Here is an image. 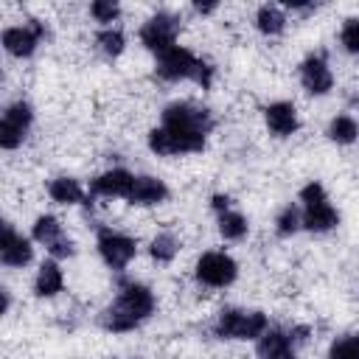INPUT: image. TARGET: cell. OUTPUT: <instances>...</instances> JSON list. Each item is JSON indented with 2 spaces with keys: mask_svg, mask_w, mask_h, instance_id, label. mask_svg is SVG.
I'll use <instances>...</instances> for the list:
<instances>
[{
  "mask_svg": "<svg viewBox=\"0 0 359 359\" xmlns=\"http://www.w3.org/2000/svg\"><path fill=\"white\" fill-rule=\"evenodd\" d=\"M157 309L154 292L140 280H121L115 300L98 314V323L109 334H129L140 328Z\"/></svg>",
  "mask_w": 359,
  "mask_h": 359,
  "instance_id": "obj_1",
  "label": "cell"
},
{
  "mask_svg": "<svg viewBox=\"0 0 359 359\" xmlns=\"http://www.w3.org/2000/svg\"><path fill=\"white\" fill-rule=\"evenodd\" d=\"M154 76H157L160 81H168V84L194 81V84H199L202 90H210V84H213V79H216V67H213L208 59L196 56L194 50L177 45V48H171V50H165V53L157 56V62H154Z\"/></svg>",
  "mask_w": 359,
  "mask_h": 359,
  "instance_id": "obj_2",
  "label": "cell"
},
{
  "mask_svg": "<svg viewBox=\"0 0 359 359\" xmlns=\"http://www.w3.org/2000/svg\"><path fill=\"white\" fill-rule=\"evenodd\" d=\"M300 213H303V230L309 233H331L334 227H339V210L331 205L323 182L309 180L300 194Z\"/></svg>",
  "mask_w": 359,
  "mask_h": 359,
  "instance_id": "obj_3",
  "label": "cell"
},
{
  "mask_svg": "<svg viewBox=\"0 0 359 359\" xmlns=\"http://www.w3.org/2000/svg\"><path fill=\"white\" fill-rule=\"evenodd\" d=\"M266 328H269V317L261 309H224L213 323V337L230 342H247V339L255 342Z\"/></svg>",
  "mask_w": 359,
  "mask_h": 359,
  "instance_id": "obj_4",
  "label": "cell"
},
{
  "mask_svg": "<svg viewBox=\"0 0 359 359\" xmlns=\"http://www.w3.org/2000/svg\"><path fill=\"white\" fill-rule=\"evenodd\" d=\"M160 126L208 137V135L213 132V126H216V118H213V112H210L208 107H199V104H194V101H171V104L163 107Z\"/></svg>",
  "mask_w": 359,
  "mask_h": 359,
  "instance_id": "obj_5",
  "label": "cell"
},
{
  "mask_svg": "<svg viewBox=\"0 0 359 359\" xmlns=\"http://www.w3.org/2000/svg\"><path fill=\"white\" fill-rule=\"evenodd\" d=\"M194 278L205 289H227L238 278V264L224 250H208L194 264Z\"/></svg>",
  "mask_w": 359,
  "mask_h": 359,
  "instance_id": "obj_6",
  "label": "cell"
},
{
  "mask_svg": "<svg viewBox=\"0 0 359 359\" xmlns=\"http://www.w3.org/2000/svg\"><path fill=\"white\" fill-rule=\"evenodd\" d=\"M180 31H182L180 14H174V11H157V14H151V17L140 25L137 39H140V45H143L146 50H151L154 56H160V53L177 48Z\"/></svg>",
  "mask_w": 359,
  "mask_h": 359,
  "instance_id": "obj_7",
  "label": "cell"
},
{
  "mask_svg": "<svg viewBox=\"0 0 359 359\" xmlns=\"http://www.w3.org/2000/svg\"><path fill=\"white\" fill-rule=\"evenodd\" d=\"M95 250L101 255V261L112 269V272H123L132 258L137 255V241L121 230H112V227H98L95 233Z\"/></svg>",
  "mask_w": 359,
  "mask_h": 359,
  "instance_id": "obj_8",
  "label": "cell"
},
{
  "mask_svg": "<svg viewBox=\"0 0 359 359\" xmlns=\"http://www.w3.org/2000/svg\"><path fill=\"white\" fill-rule=\"evenodd\" d=\"M151 154L157 157H180V154H199L208 143V137L199 135H188L180 129H168V126H154L146 137Z\"/></svg>",
  "mask_w": 359,
  "mask_h": 359,
  "instance_id": "obj_9",
  "label": "cell"
},
{
  "mask_svg": "<svg viewBox=\"0 0 359 359\" xmlns=\"http://www.w3.org/2000/svg\"><path fill=\"white\" fill-rule=\"evenodd\" d=\"M31 238H34L36 244H42V247L50 252V258H56V261L76 255V241L65 233L62 222H59L53 213H42V216L34 219V224H31Z\"/></svg>",
  "mask_w": 359,
  "mask_h": 359,
  "instance_id": "obj_10",
  "label": "cell"
},
{
  "mask_svg": "<svg viewBox=\"0 0 359 359\" xmlns=\"http://www.w3.org/2000/svg\"><path fill=\"white\" fill-rule=\"evenodd\" d=\"M45 39H48V28H45V22H39V20H28V22H22V25H8V28H3V36H0L3 50H6L8 56H14V59H28V56H34L36 48H39Z\"/></svg>",
  "mask_w": 359,
  "mask_h": 359,
  "instance_id": "obj_11",
  "label": "cell"
},
{
  "mask_svg": "<svg viewBox=\"0 0 359 359\" xmlns=\"http://www.w3.org/2000/svg\"><path fill=\"white\" fill-rule=\"evenodd\" d=\"M31 126H34V107L22 98L11 101L3 109V118H0V149L14 151L17 146H22Z\"/></svg>",
  "mask_w": 359,
  "mask_h": 359,
  "instance_id": "obj_12",
  "label": "cell"
},
{
  "mask_svg": "<svg viewBox=\"0 0 359 359\" xmlns=\"http://www.w3.org/2000/svg\"><path fill=\"white\" fill-rule=\"evenodd\" d=\"M297 79H300V87L314 95V98H323L334 90V70L328 65V56L325 50H314L309 53L300 65H297Z\"/></svg>",
  "mask_w": 359,
  "mask_h": 359,
  "instance_id": "obj_13",
  "label": "cell"
},
{
  "mask_svg": "<svg viewBox=\"0 0 359 359\" xmlns=\"http://www.w3.org/2000/svg\"><path fill=\"white\" fill-rule=\"evenodd\" d=\"M135 174L129 168H107L90 180V199H126L132 191Z\"/></svg>",
  "mask_w": 359,
  "mask_h": 359,
  "instance_id": "obj_14",
  "label": "cell"
},
{
  "mask_svg": "<svg viewBox=\"0 0 359 359\" xmlns=\"http://www.w3.org/2000/svg\"><path fill=\"white\" fill-rule=\"evenodd\" d=\"M34 238L17 233V227L11 222L3 224V244H0V261L3 266L8 269H22L34 261V247H31Z\"/></svg>",
  "mask_w": 359,
  "mask_h": 359,
  "instance_id": "obj_15",
  "label": "cell"
},
{
  "mask_svg": "<svg viewBox=\"0 0 359 359\" xmlns=\"http://www.w3.org/2000/svg\"><path fill=\"white\" fill-rule=\"evenodd\" d=\"M264 123H266L269 135H275L278 140H286L300 129L297 107L292 101H272L264 107Z\"/></svg>",
  "mask_w": 359,
  "mask_h": 359,
  "instance_id": "obj_16",
  "label": "cell"
},
{
  "mask_svg": "<svg viewBox=\"0 0 359 359\" xmlns=\"http://www.w3.org/2000/svg\"><path fill=\"white\" fill-rule=\"evenodd\" d=\"M171 196L168 185L154 177V174H135V182H132V191L126 196L129 205H137V208H151V205H163L165 199Z\"/></svg>",
  "mask_w": 359,
  "mask_h": 359,
  "instance_id": "obj_17",
  "label": "cell"
},
{
  "mask_svg": "<svg viewBox=\"0 0 359 359\" xmlns=\"http://www.w3.org/2000/svg\"><path fill=\"white\" fill-rule=\"evenodd\" d=\"M255 353H258V359H297V351L289 342L286 328H275V325H269L255 339Z\"/></svg>",
  "mask_w": 359,
  "mask_h": 359,
  "instance_id": "obj_18",
  "label": "cell"
},
{
  "mask_svg": "<svg viewBox=\"0 0 359 359\" xmlns=\"http://www.w3.org/2000/svg\"><path fill=\"white\" fill-rule=\"evenodd\" d=\"M48 196L56 205H90V191L76 180V177H53L48 182Z\"/></svg>",
  "mask_w": 359,
  "mask_h": 359,
  "instance_id": "obj_19",
  "label": "cell"
},
{
  "mask_svg": "<svg viewBox=\"0 0 359 359\" xmlns=\"http://www.w3.org/2000/svg\"><path fill=\"white\" fill-rule=\"evenodd\" d=\"M62 289H65V272H62L59 261L56 258L42 261L36 275H34V294L48 300V297H56Z\"/></svg>",
  "mask_w": 359,
  "mask_h": 359,
  "instance_id": "obj_20",
  "label": "cell"
},
{
  "mask_svg": "<svg viewBox=\"0 0 359 359\" xmlns=\"http://www.w3.org/2000/svg\"><path fill=\"white\" fill-rule=\"evenodd\" d=\"M286 25H289V17H286V8L283 6H278V3L258 6V11H255V28H258V34H264V36H280L286 31Z\"/></svg>",
  "mask_w": 359,
  "mask_h": 359,
  "instance_id": "obj_21",
  "label": "cell"
},
{
  "mask_svg": "<svg viewBox=\"0 0 359 359\" xmlns=\"http://www.w3.org/2000/svg\"><path fill=\"white\" fill-rule=\"evenodd\" d=\"M325 135H328V140L337 143V146H351V143L359 140V121H356L353 115H348V112H339V115H334V118L328 121Z\"/></svg>",
  "mask_w": 359,
  "mask_h": 359,
  "instance_id": "obj_22",
  "label": "cell"
},
{
  "mask_svg": "<svg viewBox=\"0 0 359 359\" xmlns=\"http://www.w3.org/2000/svg\"><path fill=\"white\" fill-rule=\"evenodd\" d=\"M216 230H219V236L224 241H241L250 233V222H247V216L241 210L230 208V210L216 216Z\"/></svg>",
  "mask_w": 359,
  "mask_h": 359,
  "instance_id": "obj_23",
  "label": "cell"
},
{
  "mask_svg": "<svg viewBox=\"0 0 359 359\" xmlns=\"http://www.w3.org/2000/svg\"><path fill=\"white\" fill-rule=\"evenodd\" d=\"M180 250H182V241L171 230H163L149 241V255L154 264H171L180 255Z\"/></svg>",
  "mask_w": 359,
  "mask_h": 359,
  "instance_id": "obj_24",
  "label": "cell"
},
{
  "mask_svg": "<svg viewBox=\"0 0 359 359\" xmlns=\"http://www.w3.org/2000/svg\"><path fill=\"white\" fill-rule=\"evenodd\" d=\"M300 230H303V213H300V205L286 202V205L278 210V216H275V233H278V238H292V236L300 233Z\"/></svg>",
  "mask_w": 359,
  "mask_h": 359,
  "instance_id": "obj_25",
  "label": "cell"
},
{
  "mask_svg": "<svg viewBox=\"0 0 359 359\" xmlns=\"http://www.w3.org/2000/svg\"><path fill=\"white\" fill-rule=\"evenodd\" d=\"M95 48H98L107 59H118V56L126 50V34H123L118 25L101 28V31L95 34Z\"/></svg>",
  "mask_w": 359,
  "mask_h": 359,
  "instance_id": "obj_26",
  "label": "cell"
},
{
  "mask_svg": "<svg viewBox=\"0 0 359 359\" xmlns=\"http://www.w3.org/2000/svg\"><path fill=\"white\" fill-rule=\"evenodd\" d=\"M325 359H359V334H342L331 342Z\"/></svg>",
  "mask_w": 359,
  "mask_h": 359,
  "instance_id": "obj_27",
  "label": "cell"
},
{
  "mask_svg": "<svg viewBox=\"0 0 359 359\" xmlns=\"http://www.w3.org/2000/svg\"><path fill=\"white\" fill-rule=\"evenodd\" d=\"M90 17H93L95 22H101V28H109V25L118 22L121 6H118L115 0H93V3H90Z\"/></svg>",
  "mask_w": 359,
  "mask_h": 359,
  "instance_id": "obj_28",
  "label": "cell"
},
{
  "mask_svg": "<svg viewBox=\"0 0 359 359\" xmlns=\"http://www.w3.org/2000/svg\"><path fill=\"white\" fill-rule=\"evenodd\" d=\"M339 45L351 53L359 56V17H348L339 28Z\"/></svg>",
  "mask_w": 359,
  "mask_h": 359,
  "instance_id": "obj_29",
  "label": "cell"
},
{
  "mask_svg": "<svg viewBox=\"0 0 359 359\" xmlns=\"http://www.w3.org/2000/svg\"><path fill=\"white\" fill-rule=\"evenodd\" d=\"M210 208H213V213L219 216V213H224V210L233 208V199H230L227 194H213V196H210Z\"/></svg>",
  "mask_w": 359,
  "mask_h": 359,
  "instance_id": "obj_30",
  "label": "cell"
},
{
  "mask_svg": "<svg viewBox=\"0 0 359 359\" xmlns=\"http://www.w3.org/2000/svg\"><path fill=\"white\" fill-rule=\"evenodd\" d=\"M216 8H219V3H216V0H210V3H199V0H196V3H194V11H196V14H202V17H205V14H213Z\"/></svg>",
  "mask_w": 359,
  "mask_h": 359,
  "instance_id": "obj_31",
  "label": "cell"
},
{
  "mask_svg": "<svg viewBox=\"0 0 359 359\" xmlns=\"http://www.w3.org/2000/svg\"><path fill=\"white\" fill-rule=\"evenodd\" d=\"M0 297H3L0 314H8V309H11V292H8V289H0Z\"/></svg>",
  "mask_w": 359,
  "mask_h": 359,
  "instance_id": "obj_32",
  "label": "cell"
}]
</instances>
